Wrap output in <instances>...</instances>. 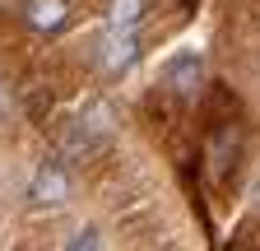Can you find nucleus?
Masks as SVG:
<instances>
[{"label":"nucleus","mask_w":260,"mask_h":251,"mask_svg":"<svg viewBox=\"0 0 260 251\" xmlns=\"http://www.w3.org/2000/svg\"><path fill=\"white\" fill-rule=\"evenodd\" d=\"M23 23L32 33H60L70 23V0H23Z\"/></svg>","instance_id":"2"},{"label":"nucleus","mask_w":260,"mask_h":251,"mask_svg":"<svg viewBox=\"0 0 260 251\" xmlns=\"http://www.w3.org/2000/svg\"><path fill=\"white\" fill-rule=\"evenodd\" d=\"M162 75H168L172 93H200V84H205V56L200 51H177Z\"/></svg>","instance_id":"3"},{"label":"nucleus","mask_w":260,"mask_h":251,"mask_svg":"<svg viewBox=\"0 0 260 251\" xmlns=\"http://www.w3.org/2000/svg\"><path fill=\"white\" fill-rule=\"evenodd\" d=\"M140 51V28H107V42H103V70L121 75Z\"/></svg>","instance_id":"4"},{"label":"nucleus","mask_w":260,"mask_h":251,"mask_svg":"<svg viewBox=\"0 0 260 251\" xmlns=\"http://www.w3.org/2000/svg\"><path fill=\"white\" fill-rule=\"evenodd\" d=\"M70 196H75V177L60 163H51V159L38 163V172L28 177V200L32 205H65Z\"/></svg>","instance_id":"1"},{"label":"nucleus","mask_w":260,"mask_h":251,"mask_svg":"<svg viewBox=\"0 0 260 251\" xmlns=\"http://www.w3.org/2000/svg\"><path fill=\"white\" fill-rule=\"evenodd\" d=\"M233 153H237V135H233V131L218 135V144H209V168H214V177H223V172H228Z\"/></svg>","instance_id":"5"},{"label":"nucleus","mask_w":260,"mask_h":251,"mask_svg":"<svg viewBox=\"0 0 260 251\" xmlns=\"http://www.w3.org/2000/svg\"><path fill=\"white\" fill-rule=\"evenodd\" d=\"M79 125H84L93 140H98V135H107V131H112V107H107V103H93V107L84 112V121H79Z\"/></svg>","instance_id":"6"},{"label":"nucleus","mask_w":260,"mask_h":251,"mask_svg":"<svg viewBox=\"0 0 260 251\" xmlns=\"http://www.w3.org/2000/svg\"><path fill=\"white\" fill-rule=\"evenodd\" d=\"M65 251H103V228H93V224H84L70 242H65Z\"/></svg>","instance_id":"7"}]
</instances>
